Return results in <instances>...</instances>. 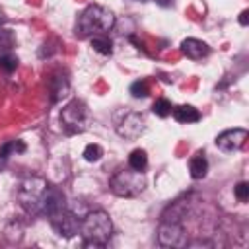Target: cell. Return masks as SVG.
I'll return each mask as SVG.
<instances>
[{"label":"cell","instance_id":"23","mask_svg":"<svg viewBox=\"0 0 249 249\" xmlns=\"http://www.w3.org/2000/svg\"><path fill=\"white\" fill-rule=\"evenodd\" d=\"M16 45V37L10 29H0V51L10 53V49Z\"/></svg>","mask_w":249,"mask_h":249},{"label":"cell","instance_id":"3","mask_svg":"<svg viewBox=\"0 0 249 249\" xmlns=\"http://www.w3.org/2000/svg\"><path fill=\"white\" fill-rule=\"evenodd\" d=\"M47 191H49V183L43 177L29 175V177L21 179V183L18 185L16 196H18V202L21 204V208L27 214L37 216V214H43V204H45Z\"/></svg>","mask_w":249,"mask_h":249},{"label":"cell","instance_id":"7","mask_svg":"<svg viewBox=\"0 0 249 249\" xmlns=\"http://www.w3.org/2000/svg\"><path fill=\"white\" fill-rule=\"evenodd\" d=\"M49 224H51V228L54 230V233L58 237L70 239V237H74V235L80 233V220L68 208H64V210L49 216Z\"/></svg>","mask_w":249,"mask_h":249},{"label":"cell","instance_id":"24","mask_svg":"<svg viewBox=\"0 0 249 249\" xmlns=\"http://www.w3.org/2000/svg\"><path fill=\"white\" fill-rule=\"evenodd\" d=\"M233 193H235V198H237L239 202H245V200L249 198V183H247V181L237 183L235 189H233Z\"/></svg>","mask_w":249,"mask_h":249},{"label":"cell","instance_id":"6","mask_svg":"<svg viewBox=\"0 0 249 249\" xmlns=\"http://www.w3.org/2000/svg\"><path fill=\"white\" fill-rule=\"evenodd\" d=\"M158 243L161 247H185L189 243L187 231L181 226V222H161L158 228Z\"/></svg>","mask_w":249,"mask_h":249},{"label":"cell","instance_id":"28","mask_svg":"<svg viewBox=\"0 0 249 249\" xmlns=\"http://www.w3.org/2000/svg\"><path fill=\"white\" fill-rule=\"evenodd\" d=\"M142 2H146V0H142Z\"/></svg>","mask_w":249,"mask_h":249},{"label":"cell","instance_id":"18","mask_svg":"<svg viewBox=\"0 0 249 249\" xmlns=\"http://www.w3.org/2000/svg\"><path fill=\"white\" fill-rule=\"evenodd\" d=\"M19 152H25V144H23L21 140H12V142H6V144L0 148V161H6L10 156L19 154Z\"/></svg>","mask_w":249,"mask_h":249},{"label":"cell","instance_id":"26","mask_svg":"<svg viewBox=\"0 0 249 249\" xmlns=\"http://www.w3.org/2000/svg\"><path fill=\"white\" fill-rule=\"evenodd\" d=\"M156 4H160V6H163V8H167V6H171L173 4V0H154Z\"/></svg>","mask_w":249,"mask_h":249},{"label":"cell","instance_id":"27","mask_svg":"<svg viewBox=\"0 0 249 249\" xmlns=\"http://www.w3.org/2000/svg\"><path fill=\"white\" fill-rule=\"evenodd\" d=\"M6 19H8V18H6V14H4V10L0 8V25H4V23H6Z\"/></svg>","mask_w":249,"mask_h":249},{"label":"cell","instance_id":"11","mask_svg":"<svg viewBox=\"0 0 249 249\" xmlns=\"http://www.w3.org/2000/svg\"><path fill=\"white\" fill-rule=\"evenodd\" d=\"M181 53L187 58H191V60H200V58H204V56L210 54V47L204 41H200V39L189 37V39H185L181 43Z\"/></svg>","mask_w":249,"mask_h":249},{"label":"cell","instance_id":"14","mask_svg":"<svg viewBox=\"0 0 249 249\" xmlns=\"http://www.w3.org/2000/svg\"><path fill=\"white\" fill-rule=\"evenodd\" d=\"M68 89H70V84H68V80L64 78V76H58V74H54L53 78H51V93H53V101H58V99H62L66 93H68Z\"/></svg>","mask_w":249,"mask_h":249},{"label":"cell","instance_id":"9","mask_svg":"<svg viewBox=\"0 0 249 249\" xmlns=\"http://www.w3.org/2000/svg\"><path fill=\"white\" fill-rule=\"evenodd\" d=\"M247 136L249 134L245 128H230V130H224L216 136V146L222 152H235V150L243 148Z\"/></svg>","mask_w":249,"mask_h":249},{"label":"cell","instance_id":"21","mask_svg":"<svg viewBox=\"0 0 249 249\" xmlns=\"http://www.w3.org/2000/svg\"><path fill=\"white\" fill-rule=\"evenodd\" d=\"M82 156H84L86 161H99L101 156H103V148H101L99 144H88V146L84 148Z\"/></svg>","mask_w":249,"mask_h":249},{"label":"cell","instance_id":"12","mask_svg":"<svg viewBox=\"0 0 249 249\" xmlns=\"http://www.w3.org/2000/svg\"><path fill=\"white\" fill-rule=\"evenodd\" d=\"M171 115L177 123L189 124V123H198L200 121V113L198 109H195L193 105H177L171 109Z\"/></svg>","mask_w":249,"mask_h":249},{"label":"cell","instance_id":"8","mask_svg":"<svg viewBox=\"0 0 249 249\" xmlns=\"http://www.w3.org/2000/svg\"><path fill=\"white\" fill-rule=\"evenodd\" d=\"M117 132H119V136L126 138V140L138 138L144 132V117L134 111L124 113V117L117 123Z\"/></svg>","mask_w":249,"mask_h":249},{"label":"cell","instance_id":"25","mask_svg":"<svg viewBox=\"0 0 249 249\" xmlns=\"http://www.w3.org/2000/svg\"><path fill=\"white\" fill-rule=\"evenodd\" d=\"M239 23H241V25H247V23H249V12H247V10H243V12L239 14Z\"/></svg>","mask_w":249,"mask_h":249},{"label":"cell","instance_id":"22","mask_svg":"<svg viewBox=\"0 0 249 249\" xmlns=\"http://www.w3.org/2000/svg\"><path fill=\"white\" fill-rule=\"evenodd\" d=\"M150 93V88H148V82L146 80H136L130 84V95L134 99H140V97H146Z\"/></svg>","mask_w":249,"mask_h":249},{"label":"cell","instance_id":"17","mask_svg":"<svg viewBox=\"0 0 249 249\" xmlns=\"http://www.w3.org/2000/svg\"><path fill=\"white\" fill-rule=\"evenodd\" d=\"M4 237H6V241H10V243H19L21 241V237H23V226L19 224V222H10L6 228H4Z\"/></svg>","mask_w":249,"mask_h":249},{"label":"cell","instance_id":"16","mask_svg":"<svg viewBox=\"0 0 249 249\" xmlns=\"http://www.w3.org/2000/svg\"><path fill=\"white\" fill-rule=\"evenodd\" d=\"M91 49L95 53L103 54V56H111L113 54V43L105 35H93L91 37Z\"/></svg>","mask_w":249,"mask_h":249},{"label":"cell","instance_id":"13","mask_svg":"<svg viewBox=\"0 0 249 249\" xmlns=\"http://www.w3.org/2000/svg\"><path fill=\"white\" fill-rule=\"evenodd\" d=\"M206 171H208V160L202 152L195 154L191 160H189V173L193 179H202L206 177Z\"/></svg>","mask_w":249,"mask_h":249},{"label":"cell","instance_id":"4","mask_svg":"<svg viewBox=\"0 0 249 249\" xmlns=\"http://www.w3.org/2000/svg\"><path fill=\"white\" fill-rule=\"evenodd\" d=\"M91 123V113L88 105L80 99L68 101L60 111V126L66 134H82Z\"/></svg>","mask_w":249,"mask_h":249},{"label":"cell","instance_id":"5","mask_svg":"<svg viewBox=\"0 0 249 249\" xmlns=\"http://www.w3.org/2000/svg\"><path fill=\"white\" fill-rule=\"evenodd\" d=\"M109 187H111L113 195H117V196L134 198L146 189L144 171H136V169H130V167L128 169H121L111 177Z\"/></svg>","mask_w":249,"mask_h":249},{"label":"cell","instance_id":"15","mask_svg":"<svg viewBox=\"0 0 249 249\" xmlns=\"http://www.w3.org/2000/svg\"><path fill=\"white\" fill-rule=\"evenodd\" d=\"M128 167L136 169V171H144L148 167V154H146V150H142V148L132 150L130 156H128Z\"/></svg>","mask_w":249,"mask_h":249},{"label":"cell","instance_id":"20","mask_svg":"<svg viewBox=\"0 0 249 249\" xmlns=\"http://www.w3.org/2000/svg\"><path fill=\"white\" fill-rule=\"evenodd\" d=\"M18 56H14L12 53H4L0 54V70L6 72V74H12L16 68H18Z\"/></svg>","mask_w":249,"mask_h":249},{"label":"cell","instance_id":"2","mask_svg":"<svg viewBox=\"0 0 249 249\" xmlns=\"http://www.w3.org/2000/svg\"><path fill=\"white\" fill-rule=\"evenodd\" d=\"M115 25V14L99 4H89L78 18L76 35L89 37V35H103L111 31Z\"/></svg>","mask_w":249,"mask_h":249},{"label":"cell","instance_id":"10","mask_svg":"<svg viewBox=\"0 0 249 249\" xmlns=\"http://www.w3.org/2000/svg\"><path fill=\"white\" fill-rule=\"evenodd\" d=\"M66 208V196L60 189L49 185V191H47V196H45V204H43V214L49 218L60 210Z\"/></svg>","mask_w":249,"mask_h":249},{"label":"cell","instance_id":"19","mask_svg":"<svg viewBox=\"0 0 249 249\" xmlns=\"http://www.w3.org/2000/svg\"><path fill=\"white\" fill-rule=\"evenodd\" d=\"M171 103H169V99H165V97H160V99H156L154 101V105H152V113L156 115V117H161V119H165V117H169L171 115Z\"/></svg>","mask_w":249,"mask_h":249},{"label":"cell","instance_id":"1","mask_svg":"<svg viewBox=\"0 0 249 249\" xmlns=\"http://www.w3.org/2000/svg\"><path fill=\"white\" fill-rule=\"evenodd\" d=\"M80 235L84 237V247H103L113 235V224L105 210H93L80 222Z\"/></svg>","mask_w":249,"mask_h":249}]
</instances>
